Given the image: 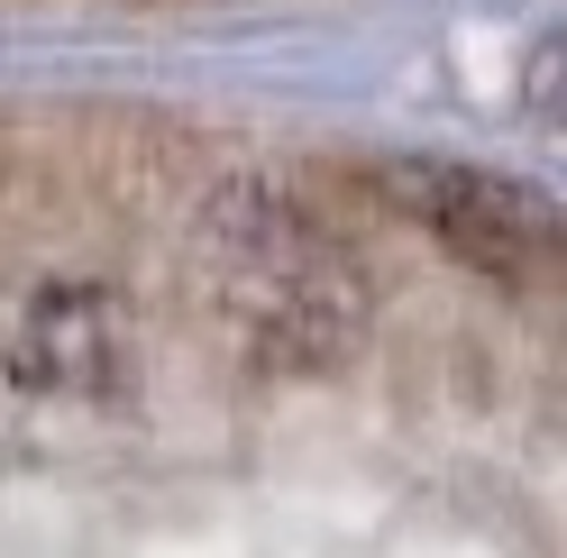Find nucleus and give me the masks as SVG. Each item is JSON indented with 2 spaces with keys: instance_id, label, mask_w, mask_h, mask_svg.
<instances>
[{
  "instance_id": "nucleus-1",
  "label": "nucleus",
  "mask_w": 567,
  "mask_h": 558,
  "mask_svg": "<svg viewBox=\"0 0 567 558\" xmlns=\"http://www.w3.org/2000/svg\"><path fill=\"white\" fill-rule=\"evenodd\" d=\"M375 184H384L394 211H412L449 257H467L476 275L522 285V275H549V257H558V211H549L540 184H522V174L457 165V156H384Z\"/></svg>"
},
{
  "instance_id": "nucleus-2",
  "label": "nucleus",
  "mask_w": 567,
  "mask_h": 558,
  "mask_svg": "<svg viewBox=\"0 0 567 558\" xmlns=\"http://www.w3.org/2000/svg\"><path fill=\"white\" fill-rule=\"evenodd\" d=\"M128 348H137V321L111 285H47L10 339V366L38 394H120Z\"/></svg>"
}]
</instances>
